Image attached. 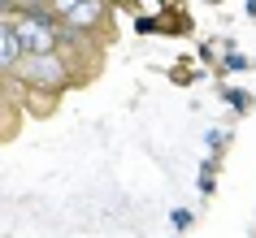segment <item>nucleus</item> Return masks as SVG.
I'll list each match as a JSON object with an SVG mask.
<instances>
[{"label": "nucleus", "instance_id": "f8f14e48", "mask_svg": "<svg viewBox=\"0 0 256 238\" xmlns=\"http://www.w3.org/2000/svg\"><path fill=\"white\" fill-rule=\"evenodd\" d=\"M70 4H78V0H48V9H52V13H56V17H61V13H66V9H70Z\"/></svg>", "mask_w": 256, "mask_h": 238}, {"label": "nucleus", "instance_id": "4468645a", "mask_svg": "<svg viewBox=\"0 0 256 238\" xmlns=\"http://www.w3.org/2000/svg\"><path fill=\"white\" fill-rule=\"evenodd\" d=\"M108 4H113V9H118V4H126V0H108Z\"/></svg>", "mask_w": 256, "mask_h": 238}, {"label": "nucleus", "instance_id": "f257e3e1", "mask_svg": "<svg viewBox=\"0 0 256 238\" xmlns=\"http://www.w3.org/2000/svg\"><path fill=\"white\" fill-rule=\"evenodd\" d=\"M14 82H22L26 91H48V95H61L74 82V74H70L66 56L52 52V56H22L14 65Z\"/></svg>", "mask_w": 256, "mask_h": 238}, {"label": "nucleus", "instance_id": "7ed1b4c3", "mask_svg": "<svg viewBox=\"0 0 256 238\" xmlns=\"http://www.w3.org/2000/svg\"><path fill=\"white\" fill-rule=\"evenodd\" d=\"M108 22H113V4L108 0H78V4H70L66 13H61V26L70 30H82V35H100V30H108Z\"/></svg>", "mask_w": 256, "mask_h": 238}, {"label": "nucleus", "instance_id": "2eb2a0df", "mask_svg": "<svg viewBox=\"0 0 256 238\" xmlns=\"http://www.w3.org/2000/svg\"><path fill=\"white\" fill-rule=\"evenodd\" d=\"M208 4H222V0H208Z\"/></svg>", "mask_w": 256, "mask_h": 238}, {"label": "nucleus", "instance_id": "0eeeda50", "mask_svg": "<svg viewBox=\"0 0 256 238\" xmlns=\"http://www.w3.org/2000/svg\"><path fill=\"white\" fill-rule=\"evenodd\" d=\"M217 165H222V156H208L200 165V195H213L217 191Z\"/></svg>", "mask_w": 256, "mask_h": 238}, {"label": "nucleus", "instance_id": "f03ea898", "mask_svg": "<svg viewBox=\"0 0 256 238\" xmlns=\"http://www.w3.org/2000/svg\"><path fill=\"white\" fill-rule=\"evenodd\" d=\"M56 30L61 22H30V17H14V35L22 56H52L56 52Z\"/></svg>", "mask_w": 256, "mask_h": 238}, {"label": "nucleus", "instance_id": "423d86ee", "mask_svg": "<svg viewBox=\"0 0 256 238\" xmlns=\"http://www.w3.org/2000/svg\"><path fill=\"white\" fill-rule=\"evenodd\" d=\"M226 52H222V61H217V74H248L252 69V56H243V52H234L230 43H222Z\"/></svg>", "mask_w": 256, "mask_h": 238}, {"label": "nucleus", "instance_id": "20e7f679", "mask_svg": "<svg viewBox=\"0 0 256 238\" xmlns=\"http://www.w3.org/2000/svg\"><path fill=\"white\" fill-rule=\"evenodd\" d=\"M18 61H22V48H18L14 22H9V17H0V74H14Z\"/></svg>", "mask_w": 256, "mask_h": 238}, {"label": "nucleus", "instance_id": "39448f33", "mask_svg": "<svg viewBox=\"0 0 256 238\" xmlns=\"http://www.w3.org/2000/svg\"><path fill=\"white\" fill-rule=\"evenodd\" d=\"M217 91H222V100H226L230 108H234V113H239V117H248V113H252V91H243V87H230V82H222V87H217Z\"/></svg>", "mask_w": 256, "mask_h": 238}, {"label": "nucleus", "instance_id": "9d476101", "mask_svg": "<svg viewBox=\"0 0 256 238\" xmlns=\"http://www.w3.org/2000/svg\"><path fill=\"white\" fill-rule=\"evenodd\" d=\"M204 139H208V147H213V156H222V147L230 143V134H226V130H208Z\"/></svg>", "mask_w": 256, "mask_h": 238}, {"label": "nucleus", "instance_id": "9b49d317", "mask_svg": "<svg viewBox=\"0 0 256 238\" xmlns=\"http://www.w3.org/2000/svg\"><path fill=\"white\" fill-rule=\"evenodd\" d=\"M217 48H222V43H213V39H204V43H200V52H196V56H200L204 65H213V61H217Z\"/></svg>", "mask_w": 256, "mask_h": 238}, {"label": "nucleus", "instance_id": "1a4fd4ad", "mask_svg": "<svg viewBox=\"0 0 256 238\" xmlns=\"http://www.w3.org/2000/svg\"><path fill=\"white\" fill-rule=\"evenodd\" d=\"M130 26H135L139 35H156V13H139L135 22H130Z\"/></svg>", "mask_w": 256, "mask_h": 238}, {"label": "nucleus", "instance_id": "6e6552de", "mask_svg": "<svg viewBox=\"0 0 256 238\" xmlns=\"http://www.w3.org/2000/svg\"><path fill=\"white\" fill-rule=\"evenodd\" d=\"M170 225H174V234H187L191 225H196V212L191 208H174L170 212Z\"/></svg>", "mask_w": 256, "mask_h": 238}, {"label": "nucleus", "instance_id": "ddd939ff", "mask_svg": "<svg viewBox=\"0 0 256 238\" xmlns=\"http://www.w3.org/2000/svg\"><path fill=\"white\" fill-rule=\"evenodd\" d=\"M248 17H252V22H256V0H248Z\"/></svg>", "mask_w": 256, "mask_h": 238}]
</instances>
